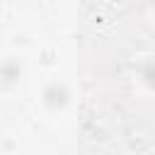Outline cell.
Here are the masks:
<instances>
[{
    "mask_svg": "<svg viewBox=\"0 0 155 155\" xmlns=\"http://www.w3.org/2000/svg\"><path fill=\"white\" fill-rule=\"evenodd\" d=\"M41 104L48 109V111H63L68 104H70V90L63 85V82H51L44 87L41 92Z\"/></svg>",
    "mask_w": 155,
    "mask_h": 155,
    "instance_id": "1",
    "label": "cell"
},
{
    "mask_svg": "<svg viewBox=\"0 0 155 155\" xmlns=\"http://www.w3.org/2000/svg\"><path fill=\"white\" fill-rule=\"evenodd\" d=\"M138 82H140L145 90L155 92V58L143 61V63L138 65Z\"/></svg>",
    "mask_w": 155,
    "mask_h": 155,
    "instance_id": "2",
    "label": "cell"
},
{
    "mask_svg": "<svg viewBox=\"0 0 155 155\" xmlns=\"http://www.w3.org/2000/svg\"><path fill=\"white\" fill-rule=\"evenodd\" d=\"M150 7H153V12H155V0H150Z\"/></svg>",
    "mask_w": 155,
    "mask_h": 155,
    "instance_id": "3",
    "label": "cell"
}]
</instances>
